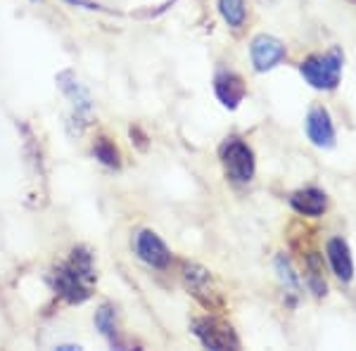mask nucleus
Listing matches in <instances>:
<instances>
[{
	"label": "nucleus",
	"mask_w": 356,
	"mask_h": 351,
	"mask_svg": "<svg viewBox=\"0 0 356 351\" xmlns=\"http://www.w3.org/2000/svg\"><path fill=\"white\" fill-rule=\"evenodd\" d=\"M95 280V270L90 254L83 250L72 252V261L55 270V290L69 304H81L90 297V283Z\"/></svg>",
	"instance_id": "f257e3e1"
},
{
	"label": "nucleus",
	"mask_w": 356,
	"mask_h": 351,
	"mask_svg": "<svg viewBox=\"0 0 356 351\" xmlns=\"http://www.w3.org/2000/svg\"><path fill=\"white\" fill-rule=\"evenodd\" d=\"M302 76L307 79L309 85L318 90H332L340 83V74H342V55L340 50H332L325 55H312L302 62L300 67Z\"/></svg>",
	"instance_id": "f03ea898"
},
{
	"label": "nucleus",
	"mask_w": 356,
	"mask_h": 351,
	"mask_svg": "<svg viewBox=\"0 0 356 351\" xmlns=\"http://www.w3.org/2000/svg\"><path fill=\"white\" fill-rule=\"evenodd\" d=\"M221 159H223V169L226 174L233 178L235 183H250L254 178V152L250 145H245L238 138L226 140V145L221 147Z\"/></svg>",
	"instance_id": "7ed1b4c3"
},
{
	"label": "nucleus",
	"mask_w": 356,
	"mask_h": 351,
	"mask_svg": "<svg viewBox=\"0 0 356 351\" xmlns=\"http://www.w3.org/2000/svg\"><path fill=\"white\" fill-rule=\"evenodd\" d=\"M193 332L207 349L223 351V349H238L240 342L235 337L233 327L223 323L216 316H202V318L193 320Z\"/></svg>",
	"instance_id": "20e7f679"
},
{
	"label": "nucleus",
	"mask_w": 356,
	"mask_h": 351,
	"mask_svg": "<svg viewBox=\"0 0 356 351\" xmlns=\"http://www.w3.org/2000/svg\"><path fill=\"white\" fill-rule=\"evenodd\" d=\"M183 280H186L191 295L197 299L202 307L207 309H216L221 307V297L216 292L214 283H211L209 270L197 266V263H183Z\"/></svg>",
	"instance_id": "39448f33"
},
{
	"label": "nucleus",
	"mask_w": 356,
	"mask_h": 351,
	"mask_svg": "<svg viewBox=\"0 0 356 351\" xmlns=\"http://www.w3.org/2000/svg\"><path fill=\"white\" fill-rule=\"evenodd\" d=\"M136 254L152 268H166L171 263L169 247L162 243V238L154 230H140L136 235Z\"/></svg>",
	"instance_id": "423d86ee"
},
{
	"label": "nucleus",
	"mask_w": 356,
	"mask_h": 351,
	"mask_svg": "<svg viewBox=\"0 0 356 351\" xmlns=\"http://www.w3.org/2000/svg\"><path fill=\"white\" fill-rule=\"evenodd\" d=\"M250 55H252V65H254L257 72H268L273 69L275 65L285 60V45L273 36H257L252 41V48H250Z\"/></svg>",
	"instance_id": "0eeeda50"
},
{
	"label": "nucleus",
	"mask_w": 356,
	"mask_h": 351,
	"mask_svg": "<svg viewBox=\"0 0 356 351\" xmlns=\"http://www.w3.org/2000/svg\"><path fill=\"white\" fill-rule=\"evenodd\" d=\"M307 136L314 145L332 147L335 145V126L325 107H314L307 117Z\"/></svg>",
	"instance_id": "6e6552de"
},
{
	"label": "nucleus",
	"mask_w": 356,
	"mask_h": 351,
	"mask_svg": "<svg viewBox=\"0 0 356 351\" xmlns=\"http://www.w3.org/2000/svg\"><path fill=\"white\" fill-rule=\"evenodd\" d=\"M214 90H216V97L223 102V107H228V109H235L245 97L243 79L233 72H221L214 81Z\"/></svg>",
	"instance_id": "1a4fd4ad"
},
{
	"label": "nucleus",
	"mask_w": 356,
	"mask_h": 351,
	"mask_svg": "<svg viewBox=\"0 0 356 351\" xmlns=\"http://www.w3.org/2000/svg\"><path fill=\"white\" fill-rule=\"evenodd\" d=\"M290 204L297 214H304V216H321L328 206V197H325L323 190H316V188H307V190H297L292 193L290 197Z\"/></svg>",
	"instance_id": "9d476101"
},
{
	"label": "nucleus",
	"mask_w": 356,
	"mask_h": 351,
	"mask_svg": "<svg viewBox=\"0 0 356 351\" xmlns=\"http://www.w3.org/2000/svg\"><path fill=\"white\" fill-rule=\"evenodd\" d=\"M328 259L332 273L342 280V283H349L354 278V261H352V252H349V245L344 243L342 238H332L328 243Z\"/></svg>",
	"instance_id": "9b49d317"
},
{
	"label": "nucleus",
	"mask_w": 356,
	"mask_h": 351,
	"mask_svg": "<svg viewBox=\"0 0 356 351\" xmlns=\"http://www.w3.org/2000/svg\"><path fill=\"white\" fill-rule=\"evenodd\" d=\"M304 270H307V285L316 297H325L328 285H325V275H323V259L316 252H309L307 261H304Z\"/></svg>",
	"instance_id": "f8f14e48"
},
{
	"label": "nucleus",
	"mask_w": 356,
	"mask_h": 351,
	"mask_svg": "<svg viewBox=\"0 0 356 351\" xmlns=\"http://www.w3.org/2000/svg\"><path fill=\"white\" fill-rule=\"evenodd\" d=\"M275 270H278V278H280V283L285 285V290H290L292 295H300V290H302L300 275L295 273L290 259L285 254H278V259H275Z\"/></svg>",
	"instance_id": "ddd939ff"
},
{
	"label": "nucleus",
	"mask_w": 356,
	"mask_h": 351,
	"mask_svg": "<svg viewBox=\"0 0 356 351\" xmlns=\"http://www.w3.org/2000/svg\"><path fill=\"white\" fill-rule=\"evenodd\" d=\"M219 13L228 26L240 28L245 24V0H219Z\"/></svg>",
	"instance_id": "4468645a"
},
{
	"label": "nucleus",
	"mask_w": 356,
	"mask_h": 351,
	"mask_svg": "<svg viewBox=\"0 0 356 351\" xmlns=\"http://www.w3.org/2000/svg\"><path fill=\"white\" fill-rule=\"evenodd\" d=\"M95 325L97 330L102 332L110 342H119V332H117V318H114V309L112 307H102L100 311L95 313Z\"/></svg>",
	"instance_id": "2eb2a0df"
},
{
	"label": "nucleus",
	"mask_w": 356,
	"mask_h": 351,
	"mask_svg": "<svg viewBox=\"0 0 356 351\" xmlns=\"http://www.w3.org/2000/svg\"><path fill=\"white\" fill-rule=\"evenodd\" d=\"M95 157L100 159L105 166H119V149L112 145L107 138H97L95 140V147H93Z\"/></svg>",
	"instance_id": "dca6fc26"
}]
</instances>
